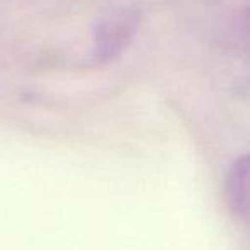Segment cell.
<instances>
[{
  "mask_svg": "<svg viewBox=\"0 0 250 250\" xmlns=\"http://www.w3.org/2000/svg\"><path fill=\"white\" fill-rule=\"evenodd\" d=\"M139 28V14L132 9H118L103 16L93 29L89 62L106 65L124 53Z\"/></svg>",
  "mask_w": 250,
  "mask_h": 250,
  "instance_id": "obj_1",
  "label": "cell"
},
{
  "mask_svg": "<svg viewBox=\"0 0 250 250\" xmlns=\"http://www.w3.org/2000/svg\"><path fill=\"white\" fill-rule=\"evenodd\" d=\"M249 182L250 163L249 156H242L231 165L226 175V201L236 218L245 221L249 218Z\"/></svg>",
  "mask_w": 250,
  "mask_h": 250,
  "instance_id": "obj_2",
  "label": "cell"
}]
</instances>
